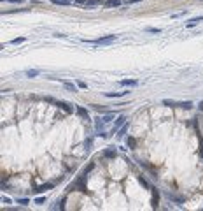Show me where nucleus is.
I'll return each mask as SVG.
<instances>
[{
	"instance_id": "32",
	"label": "nucleus",
	"mask_w": 203,
	"mask_h": 211,
	"mask_svg": "<svg viewBox=\"0 0 203 211\" xmlns=\"http://www.w3.org/2000/svg\"><path fill=\"white\" fill-rule=\"evenodd\" d=\"M77 2H79V4H81V2H84V0H77Z\"/></svg>"
},
{
	"instance_id": "19",
	"label": "nucleus",
	"mask_w": 203,
	"mask_h": 211,
	"mask_svg": "<svg viewBox=\"0 0 203 211\" xmlns=\"http://www.w3.org/2000/svg\"><path fill=\"white\" fill-rule=\"evenodd\" d=\"M126 129H128V125H123V127H121V129L117 130V137H123V136L126 134Z\"/></svg>"
},
{
	"instance_id": "29",
	"label": "nucleus",
	"mask_w": 203,
	"mask_h": 211,
	"mask_svg": "<svg viewBox=\"0 0 203 211\" xmlns=\"http://www.w3.org/2000/svg\"><path fill=\"white\" fill-rule=\"evenodd\" d=\"M198 109H200V111H203V100H201V102L198 104Z\"/></svg>"
},
{
	"instance_id": "12",
	"label": "nucleus",
	"mask_w": 203,
	"mask_h": 211,
	"mask_svg": "<svg viewBox=\"0 0 203 211\" xmlns=\"http://www.w3.org/2000/svg\"><path fill=\"white\" fill-rule=\"evenodd\" d=\"M100 4H103V0H88L86 7H95V5H100Z\"/></svg>"
},
{
	"instance_id": "7",
	"label": "nucleus",
	"mask_w": 203,
	"mask_h": 211,
	"mask_svg": "<svg viewBox=\"0 0 203 211\" xmlns=\"http://www.w3.org/2000/svg\"><path fill=\"white\" fill-rule=\"evenodd\" d=\"M165 195H166L170 201H175V202H179V204H182V202H184V199H182V197H177V195H173V194H170V192H166Z\"/></svg>"
},
{
	"instance_id": "13",
	"label": "nucleus",
	"mask_w": 203,
	"mask_h": 211,
	"mask_svg": "<svg viewBox=\"0 0 203 211\" xmlns=\"http://www.w3.org/2000/svg\"><path fill=\"white\" fill-rule=\"evenodd\" d=\"M177 105H179V108H182V109H191L193 108V102L191 100H187V102H179Z\"/></svg>"
},
{
	"instance_id": "24",
	"label": "nucleus",
	"mask_w": 203,
	"mask_h": 211,
	"mask_svg": "<svg viewBox=\"0 0 203 211\" xmlns=\"http://www.w3.org/2000/svg\"><path fill=\"white\" fill-rule=\"evenodd\" d=\"M28 202H30V201H28V199H25V197H23V199H18V204H21V206H26Z\"/></svg>"
},
{
	"instance_id": "23",
	"label": "nucleus",
	"mask_w": 203,
	"mask_h": 211,
	"mask_svg": "<svg viewBox=\"0 0 203 211\" xmlns=\"http://www.w3.org/2000/svg\"><path fill=\"white\" fill-rule=\"evenodd\" d=\"M103 123H105V121H103L102 118H98V120H96V130H100V129H102V127H103Z\"/></svg>"
},
{
	"instance_id": "30",
	"label": "nucleus",
	"mask_w": 203,
	"mask_h": 211,
	"mask_svg": "<svg viewBox=\"0 0 203 211\" xmlns=\"http://www.w3.org/2000/svg\"><path fill=\"white\" fill-rule=\"evenodd\" d=\"M130 4H137V2H142V0H128Z\"/></svg>"
},
{
	"instance_id": "21",
	"label": "nucleus",
	"mask_w": 203,
	"mask_h": 211,
	"mask_svg": "<svg viewBox=\"0 0 203 211\" xmlns=\"http://www.w3.org/2000/svg\"><path fill=\"white\" fill-rule=\"evenodd\" d=\"M145 32H149V34H160L161 30H160V28H152V27H147V28H145Z\"/></svg>"
},
{
	"instance_id": "5",
	"label": "nucleus",
	"mask_w": 203,
	"mask_h": 211,
	"mask_svg": "<svg viewBox=\"0 0 203 211\" xmlns=\"http://www.w3.org/2000/svg\"><path fill=\"white\" fill-rule=\"evenodd\" d=\"M103 5L105 7H119L121 5V0H105Z\"/></svg>"
},
{
	"instance_id": "15",
	"label": "nucleus",
	"mask_w": 203,
	"mask_h": 211,
	"mask_svg": "<svg viewBox=\"0 0 203 211\" xmlns=\"http://www.w3.org/2000/svg\"><path fill=\"white\" fill-rule=\"evenodd\" d=\"M102 120H103L105 123L112 121V120H114V113H107V114H103V116H102Z\"/></svg>"
},
{
	"instance_id": "10",
	"label": "nucleus",
	"mask_w": 203,
	"mask_h": 211,
	"mask_svg": "<svg viewBox=\"0 0 203 211\" xmlns=\"http://www.w3.org/2000/svg\"><path fill=\"white\" fill-rule=\"evenodd\" d=\"M63 86H65L67 90H70V92H77L75 84H74V83H70V81H63Z\"/></svg>"
},
{
	"instance_id": "8",
	"label": "nucleus",
	"mask_w": 203,
	"mask_h": 211,
	"mask_svg": "<svg viewBox=\"0 0 203 211\" xmlns=\"http://www.w3.org/2000/svg\"><path fill=\"white\" fill-rule=\"evenodd\" d=\"M126 92H107L105 93V97H109V99H116V97H121V95H124Z\"/></svg>"
},
{
	"instance_id": "6",
	"label": "nucleus",
	"mask_w": 203,
	"mask_h": 211,
	"mask_svg": "<svg viewBox=\"0 0 203 211\" xmlns=\"http://www.w3.org/2000/svg\"><path fill=\"white\" fill-rule=\"evenodd\" d=\"M119 84L121 86H135V84H137V79H123V81H119Z\"/></svg>"
},
{
	"instance_id": "25",
	"label": "nucleus",
	"mask_w": 203,
	"mask_h": 211,
	"mask_svg": "<svg viewBox=\"0 0 203 211\" xmlns=\"http://www.w3.org/2000/svg\"><path fill=\"white\" fill-rule=\"evenodd\" d=\"M126 142H128V146H130V148H135V139H133V137H128V141H126Z\"/></svg>"
},
{
	"instance_id": "4",
	"label": "nucleus",
	"mask_w": 203,
	"mask_h": 211,
	"mask_svg": "<svg viewBox=\"0 0 203 211\" xmlns=\"http://www.w3.org/2000/svg\"><path fill=\"white\" fill-rule=\"evenodd\" d=\"M200 21H203V16H198V18H193V19H189L187 23H186V27L187 28H191V27H196Z\"/></svg>"
},
{
	"instance_id": "2",
	"label": "nucleus",
	"mask_w": 203,
	"mask_h": 211,
	"mask_svg": "<svg viewBox=\"0 0 203 211\" xmlns=\"http://www.w3.org/2000/svg\"><path fill=\"white\" fill-rule=\"evenodd\" d=\"M54 104L58 105L60 109H65V113H69V114H70V113H74V108H72L69 102H65V100H56Z\"/></svg>"
},
{
	"instance_id": "3",
	"label": "nucleus",
	"mask_w": 203,
	"mask_h": 211,
	"mask_svg": "<svg viewBox=\"0 0 203 211\" xmlns=\"http://www.w3.org/2000/svg\"><path fill=\"white\" fill-rule=\"evenodd\" d=\"M54 186V183H46V185H40V186H37L35 190H33V192L35 194H42V192H46V190H51Z\"/></svg>"
},
{
	"instance_id": "27",
	"label": "nucleus",
	"mask_w": 203,
	"mask_h": 211,
	"mask_svg": "<svg viewBox=\"0 0 203 211\" xmlns=\"http://www.w3.org/2000/svg\"><path fill=\"white\" fill-rule=\"evenodd\" d=\"M77 86H79V88H88V84H86L84 81H79V83H77Z\"/></svg>"
},
{
	"instance_id": "1",
	"label": "nucleus",
	"mask_w": 203,
	"mask_h": 211,
	"mask_svg": "<svg viewBox=\"0 0 203 211\" xmlns=\"http://www.w3.org/2000/svg\"><path fill=\"white\" fill-rule=\"evenodd\" d=\"M117 40V35H105V37H100L95 40V44H110V42Z\"/></svg>"
},
{
	"instance_id": "9",
	"label": "nucleus",
	"mask_w": 203,
	"mask_h": 211,
	"mask_svg": "<svg viewBox=\"0 0 203 211\" xmlns=\"http://www.w3.org/2000/svg\"><path fill=\"white\" fill-rule=\"evenodd\" d=\"M124 121H126V118H124V116H117V120L114 121V127H116V129H121V127L124 125Z\"/></svg>"
},
{
	"instance_id": "28",
	"label": "nucleus",
	"mask_w": 203,
	"mask_h": 211,
	"mask_svg": "<svg viewBox=\"0 0 203 211\" xmlns=\"http://www.w3.org/2000/svg\"><path fill=\"white\" fill-rule=\"evenodd\" d=\"M2 202H4V204H11V202H12V201H11V199H9V197H2Z\"/></svg>"
},
{
	"instance_id": "18",
	"label": "nucleus",
	"mask_w": 203,
	"mask_h": 211,
	"mask_svg": "<svg viewBox=\"0 0 203 211\" xmlns=\"http://www.w3.org/2000/svg\"><path fill=\"white\" fill-rule=\"evenodd\" d=\"M84 146H86V151H91V146H93V139H86V141H84Z\"/></svg>"
},
{
	"instance_id": "31",
	"label": "nucleus",
	"mask_w": 203,
	"mask_h": 211,
	"mask_svg": "<svg viewBox=\"0 0 203 211\" xmlns=\"http://www.w3.org/2000/svg\"><path fill=\"white\" fill-rule=\"evenodd\" d=\"M200 153H201V157H203V144H201V150H200Z\"/></svg>"
},
{
	"instance_id": "22",
	"label": "nucleus",
	"mask_w": 203,
	"mask_h": 211,
	"mask_svg": "<svg viewBox=\"0 0 203 211\" xmlns=\"http://www.w3.org/2000/svg\"><path fill=\"white\" fill-rule=\"evenodd\" d=\"M77 113H79V114H81V116H84V118H86V116H88V111H86V109H84V108H77Z\"/></svg>"
},
{
	"instance_id": "11",
	"label": "nucleus",
	"mask_w": 203,
	"mask_h": 211,
	"mask_svg": "<svg viewBox=\"0 0 203 211\" xmlns=\"http://www.w3.org/2000/svg\"><path fill=\"white\" fill-rule=\"evenodd\" d=\"M25 74H26L28 77H37V76L40 74V71H39V69H28V71H26Z\"/></svg>"
},
{
	"instance_id": "17",
	"label": "nucleus",
	"mask_w": 203,
	"mask_h": 211,
	"mask_svg": "<svg viewBox=\"0 0 203 211\" xmlns=\"http://www.w3.org/2000/svg\"><path fill=\"white\" fill-rule=\"evenodd\" d=\"M163 104H165V105H168V108H175V105H177L179 102H175V100H170V99H165V100H163Z\"/></svg>"
},
{
	"instance_id": "14",
	"label": "nucleus",
	"mask_w": 203,
	"mask_h": 211,
	"mask_svg": "<svg viewBox=\"0 0 203 211\" xmlns=\"http://www.w3.org/2000/svg\"><path fill=\"white\" fill-rule=\"evenodd\" d=\"M103 157L105 158H114L116 157V150H105L103 151Z\"/></svg>"
},
{
	"instance_id": "20",
	"label": "nucleus",
	"mask_w": 203,
	"mask_h": 211,
	"mask_svg": "<svg viewBox=\"0 0 203 211\" xmlns=\"http://www.w3.org/2000/svg\"><path fill=\"white\" fill-rule=\"evenodd\" d=\"M26 37H18V39H12L11 40V44H21V42H25Z\"/></svg>"
},
{
	"instance_id": "16",
	"label": "nucleus",
	"mask_w": 203,
	"mask_h": 211,
	"mask_svg": "<svg viewBox=\"0 0 203 211\" xmlns=\"http://www.w3.org/2000/svg\"><path fill=\"white\" fill-rule=\"evenodd\" d=\"M56 5H70V0H51Z\"/></svg>"
},
{
	"instance_id": "26",
	"label": "nucleus",
	"mask_w": 203,
	"mask_h": 211,
	"mask_svg": "<svg viewBox=\"0 0 203 211\" xmlns=\"http://www.w3.org/2000/svg\"><path fill=\"white\" fill-rule=\"evenodd\" d=\"M44 202H46V199H44V197H37L35 199V204H44Z\"/></svg>"
}]
</instances>
